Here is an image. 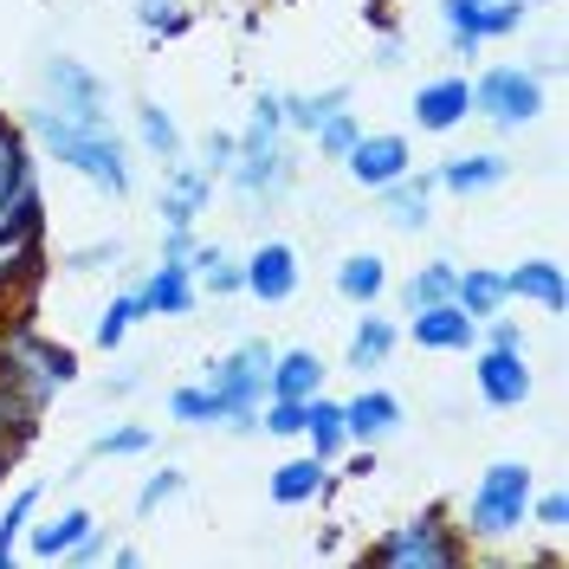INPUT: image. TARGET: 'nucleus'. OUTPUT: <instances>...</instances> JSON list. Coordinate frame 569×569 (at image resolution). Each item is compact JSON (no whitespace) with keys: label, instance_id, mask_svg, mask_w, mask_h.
<instances>
[{"label":"nucleus","instance_id":"4c0bfd02","mask_svg":"<svg viewBox=\"0 0 569 569\" xmlns=\"http://www.w3.org/2000/svg\"><path fill=\"white\" fill-rule=\"evenodd\" d=\"M181 492H188V479H181L176 466L149 472V479H142V492H137V518H156V511H162V505H176Z\"/></svg>","mask_w":569,"mask_h":569},{"label":"nucleus","instance_id":"a19ab883","mask_svg":"<svg viewBox=\"0 0 569 569\" xmlns=\"http://www.w3.org/2000/svg\"><path fill=\"white\" fill-rule=\"evenodd\" d=\"M33 421H39V415L27 408V401H13V395L0 389V453H7V460H13V447L33 433Z\"/></svg>","mask_w":569,"mask_h":569},{"label":"nucleus","instance_id":"79ce46f5","mask_svg":"<svg viewBox=\"0 0 569 569\" xmlns=\"http://www.w3.org/2000/svg\"><path fill=\"white\" fill-rule=\"evenodd\" d=\"M259 408H266V433H279V440H291V433H305V401H284V395H266V401H259Z\"/></svg>","mask_w":569,"mask_h":569},{"label":"nucleus","instance_id":"f03ea898","mask_svg":"<svg viewBox=\"0 0 569 569\" xmlns=\"http://www.w3.org/2000/svg\"><path fill=\"white\" fill-rule=\"evenodd\" d=\"M78 382V356L66 343H46L33 323H13V330H0V389L13 395V401H27V408H46L59 389Z\"/></svg>","mask_w":569,"mask_h":569},{"label":"nucleus","instance_id":"2f4dec72","mask_svg":"<svg viewBox=\"0 0 569 569\" xmlns=\"http://www.w3.org/2000/svg\"><path fill=\"white\" fill-rule=\"evenodd\" d=\"M137 137L149 156H162V162H181V130H176V117L156 104V98H142L137 104Z\"/></svg>","mask_w":569,"mask_h":569},{"label":"nucleus","instance_id":"7c9ffc66","mask_svg":"<svg viewBox=\"0 0 569 569\" xmlns=\"http://www.w3.org/2000/svg\"><path fill=\"white\" fill-rule=\"evenodd\" d=\"M39 498H46L39 486H20V492L7 498V511H0V569L20 563V537H27V525H33Z\"/></svg>","mask_w":569,"mask_h":569},{"label":"nucleus","instance_id":"5701e85b","mask_svg":"<svg viewBox=\"0 0 569 569\" xmlns=\"http://www.w3.org/2000/svg\"><path fill=\"white\" fill-rule=\"evenodd\" d=\"M91 525H98V518H91L84 505H66L52 525H27V557H33V563H66L71 543L91 531Z\"/></svg>","mask_w":569,"mask_h":569},{"label":"nucleus","instance_id":"6e6552de","mask_svg":"<svg viewBox=\"0 0 569 569\" xmlns=\"http://www.w3.org/2000/svg\"><path fill=\"white\" fill-rule=\"evenodd\" d=\"M233 188L247 194L252 208L266 201H279L284 188H291V149H284V137H240V156H233Z\"/></svg>","mask_w":569,"mask_h":569},{"label":"nucleus","instance_id":"b1692460","mask_svg":"<svg viewBox=\"0 0 569 569\" xmlns=\"http://www.w3.org/2000/svg\"><path fill=\"white\" fill-rule=\"evenodd\" d=\"M266 395H284V401H311V395H323L318 350H272V382H266Z\"/></svg>","mask_w":569,"mask_h":569},{"label":"nucleus","instance_id":"20e7f679","mask_svg":"<svg viewBox=\"0 0 569 569\" xmlns=\"http://www.w3.org/2000/svg\"><path fill=\"white\" fill-rule=\"evenodd\" d=\"M266 382H272V343H259V337H247L240 350H227L220 362H208V389H213V401H220V427L259 433Z\"/></svg>","mask_w":569,"mask_h":569},{"label":"nucleus","instance_id":"ea45409f","mask_svg":"<svg viewBox=\"0 0 569 569\" xmlns=\"http://www.w3.org/2000/svg\"><path fill=\"white\" fill-rule=\"evenodd\" d=\"M142 318V305H137V291H123V298H110V311L98 318V350H117L123 337H130V323Z\"/></svg>","mask_w":569,"mask_h":569},{"label":"nucleus","instance_id":"9b49d317","mask_svg":"<svg viewBox=\"0 0 569 569\" xmlns=\"http://www.w3.org/2000/svg\"><path fill=\"white\" fill-rule=\"evenodd\" d=\"M46 104L66 110V117H110L98 71H84L78 59H66V52H52V59H46Z\"/></svg>","mask_w":569,"mask_h":569},{"label":"nucleus","instance_id":"f3484780","mask_svg":"<svg viewBox=\"0 0 569 569\" xmlns=\"http://www.w3.org/2000/svg\"><path fill=\"white\" fill-rule=\"evenodd\" d=\"M395 427H401V401L389 389H362L343 401V433H350V447H376V440H389Z\"/></svg>","mask_w":569,"mask_h":569},{"label":"nucleus","instance_id":"dca6fc26","mask_svg":"<svg viewBox=\"0 0 569 569\" xmlns=\"http://www.w3.org/2000/svg\"><path fill=\"white\" fill-rule=\"evenodd\" d=\"M137 305H142V318H188V311L201 305V284H194L188 266H169V259H162V266L137 284Z\"/></svg>","mask_w":569,"mask_h":569},{"label":"nucleus","instance_id":"de8ad7c7","mask_svg":"<svg viewBox=\"0 0 569 569\" xmlns=\"http://www.w3.org/2000/svg\"><path fill=\"white\" fill-rule=\"evenodd\" d=\"M486 343H492V350H525V330H518V318H486Z\"/></svg>","mask_w":569,"mask_h":569},{"label":"nucleus","instance_id":"c9c22d12","mask_svg":"<svg viewBox=\"0 0 569 569\" xmlns=\"http://www.w3.org/2000/svg\"><path fill=\"white\" fill-rule=\"evenodd\" d=\"M137 27L149 39H176L188 33V7L181 0H137Z\"/></svg>","mask_w":569,"mask_h":569},{"label":"nucleus","instance_id":"aec40b11","mask_svg":"<svg viewBox=\"0 0 569 569\" xmlns=\"http://www.w3.org/2000/svg\"><path fill=\"white\" fill-rule=\"evenodd\" d=\"M408 318H415L408 330H415V343H421V350H472V330H479L453 298L421 305V311H408Z\"/></svg>","mask_w":569,"mask_h":569},{"label":"nucleus","instance_id":"39448f33","mask_svg":"<svg viewBox=\"0 0 569 569\" xmlns=\"http://www.w3.org/2000/svg\"><path fill=\"white\" fill-rule=\"evenodd\" d=\"M369 563H382V569H460L466 531H453L440 511H421V518L395 525L389 537H376L369 543Z\"/></svg>","mask_w":569,"mask_h":569},{"label":"nucleus","instance_id":"7ed1b4c3","mask_svg":"<svg viewBox=\"0 0 569 569\" xmlns=\"http://www.w3.org/2000/svg\"><path fill=\"white\" fill-rule=\"evenodd\" d=\"M531 492H537V479H531V466H518V460H498L479 472V486H472V498H466V537H486V543H498V537H511V531H525L531 525Z\"/></svg>","mask_w":569,"mask_h":569},{"label":"nucleus","instance_id":"9d476101","mask_svg":"<svg viewBox=\"0 0 569 569\" xmlns=\"http://www.w3.org/2000/svg\"><path fill=\"white\" fill-rule=\"evenodd\" d=\"M408 162H415V156H408V137H395V130H376V137L362 130V137L350 142V156H343L350 181L356 188H369V194L389 188L395 176H408Z\"/></svg>","mask_w":569,"mask_h":569},{"label":"nucleus","instance_id":"c85d7f7f","mask_svg":"<svg viewBox=\"0 0 569 569\" xmlns=\"http://www.w3.org/2000/svg\"><path fill=\"white\" fill-rule=\"evenodd\" d=\"M305 440H311L318 460H337V453L350 447V433H343V401L311 395V401H305Z\"/></svg>","mask_w":569,"mask_h":569},{"label":"nucleus","instance_id":"412c9836","mask_svg":"<svg viewBox=\"0 0 569 569\" xmlns=\"http://www.w3.org/2000/svg\"><path fill=\"white\" fill-rule=\"evenodd\" d=\"M505 176H511V162H505L498 149H472V156H453V162L433 169V181H440L447 194H466V201H472V194H492Z\"/></svg>","mask_w":569,"mask_h":569},{"label":"nucleus","instance_id":"423d86ee","mask_svg":"<svg viewBox=\"0 0 569 569\" xmlns=\"http://www.w3.org/2000/svg\"><path fill=\"white\" fill-rule=\"evenodd\" d=\"M531 7H550V0H440V20H447V46L460 59H479L486 39H505L531 20Z\"/></svg>","mask_w":569,"mask_h":569},{"label":"nucleus","instance_id":"a211bd4d","mask_svg":"<svg viewBox=\"0 0 569 569\" xmlns=\"http://www.w3.org/2000/svg\"><path fill=\"white\" fill-rule=\"evenodd\" d=\"M213 201V176L201 162H169V188H162V227H194V213Z\"/></svg>","mask_w":569,"mask_h":569},{"label":"nucleus","instance_id":"58836bf2","mask_svg":"<svg viewBox=\"0 0 569 569\" xmlns=\"http://www.w3.org/2000/svg\"><path fill=\"white\" fill-rule=\"evenodd\" d=\"M311 137H318V156H330V162H343V156H350V142L362 137V123H356V117H350V104H343L337 117H323V123L311 130Z\"/></svg>","mask_w":569,"mask_h":569},{"label":"nucleus","instance_id":"bb28decb","mask_svg":"<svg viewBox=\"0 0 569 569\" xmlns=\"http://www.w3.org/2000/svg\"><path fill=\"white\" fill-rule=\"evenodd\" d=\"M453 305H460L472 323H486L492 311H505V272H486V266L453 272Z\"/></svg>","mask_w":569,"mask_h":569},{"label":"nucleus","instance_id":"f257e3e1","mask_svg":"<svg viewBox=\"0 0 569 569\" xmlns=\"http://www.w3.org/2000/svg\"><path fill=\"white\" fill-rule=\"evenodd\" d=\"M27 123H33V137L46 142L52 162L78 169L91 188H104L110 201L130 194V162H123V142L110 130V117H66V110H52V104H33Z\"/></svg>","mask_w":569,"mask_h":569},{"label":"nucleus","instance_id":"ddd939ff","mask_svg":"<svg viewBox=\"0 0 569 569\" xmlns=\"http://www.w3.org/2000/svg\"><path fill=\"white\" fill-rule=\"evenodd\" d=\"M39 233H46V213H27V220L0 227V305L20 298L39 279Z\"/></svg>","mask_w":569,"mask_h":569},{"label":"nucleus","instance_id":"c03bdc74","mask_svg":"<svg viewBox=\"0 0 569 569\" xmlns=\"http://www.w3.org/2000/svg\"><path fill=\"white\" fill-rule=\"evenodd\" d=\"M117 259H123V247H117V240H98V247L66 252V272H104V266H117Z\"/></svg>","mask_w":569,"mask_h":569},{"label":"nucleus","instance_id":"c756f323","mask_svg":"<svg viewBox=\"0 0 569 569\" xmlns=\"http://www.w3.org/2000/svg\"><path fill=\"white\" fill-rule=\"evenodd\" d=\"M350 104V84H323V91H298V98H284V130H298V137H311L323 117H337V110Z\"/></svg>","mask_w":569,"mask_h":569},{"label":"nucleus","instance_id":"8fccbe9b","mask_svg":"<svg viewBox=\"0 0 569 569\" xmlns=\"http://www.w3.org/2000/svg\"><path fill=\"white\" fill-rule=\"evenodd\" d=\"M110 563H117V569H137V563H142L137 543H117V550H110Z\"/></svg>","mask_w":569,"mask_h":569},{"label":"nucleus","instance_id":"a18cd8bd","mask_svg":"<svg viewBox=\"0 0 569 569\" xmlns=\"http://www.w3.org/2000/svg\"><path fill=\"white\" fill-rule=\"evenodd\" d=\"M531 525H543V531H563V525H569V498L563 492H531Z\"/></svg>","mask_w":569,"mask_h":569},{"label":"nucleus","instance_id":"864d4df0","mask_svg":"<svg viewBox=\"0 0 569 569\" xmlns=\"http://www.w3.org/2000/svg\"><path fill=\"white\" fill-rule=\"evenodd\" d=\"M0 479H7V453H0Z\"/></svg>","mask_w":569,"mask_h":569},{"label":"nucleus","instance_id":"49530a36","mask_svg":"<svg viewBox=\"0 0 569 569\" xmlns=\"http://www.w3.org/2000/svg\"><path fill=\"white\" fill-rule=\"evenodd\" d=\"M201 156H208V162H201L208 176H227V169H233V156H240V137H227V130H213V137L201 142Z\"/></svg>","mask_w":569,"mask_h":569},{"label":"nucleus","instance_id":"4468645a","mask_svg":"<svg viewBox=\"0 0 569 569\" xmlns=\"http://www.w3.org/2000/svg\"><path fill=\"white\" fill-rule=\"evenodd\" d=\"M240 279H247V298L284 305L298 291V252L284 247V240H266V247H252V259H240Z\"/></svg>","mask_w":569,"mask_h":569},{"label":"nucleus","instance_id":"4be33fe9","mask_svg":"<svg viewBox=\"0 0 569 569\" xmlns=\"http://www.w3.org/2000/svg\"><path fill=\"white\" fill-rule=\"evenodd\" d=\"M505 298H525V305H543V311H563L569 305V284L557 259H525L505 272Z\"/></svg>","mask_w":569,"mask_h":569},{"label":"nucleus","instance_id":"0eeeda50","mask_svg":"<svg viewBox=\"0 0 569 569\" xmlns=\"http://www.w3.org/2000/svg\"><path fill=\"white\" fill-rule=\"evenodd\" d=\"M472 84V110L498 123V130H525L537 110H543V78L525 66H492L479 71V78H466Z\"/></svg>","mask_w":569,"mask_h":569},{"label":"nucleus","instance_id":"2eb2a0df","mask_svg":"<svg viewBox=\"0 0 569 569\" xmlns=\"http://www.w3.org/2000/svg\"><path fill=\"white\" fill-rule=\"evenodd\" d=\"M466 117H472V84L466 78H427L421 91H415V123H421L427 137L460 130Z\"/></svg>","mask_w":569,"mask_h":569},{"label":"nucleus","instance_id":"f704fd0d","mask_svg":"<svg viewBox=\"0 0 569 569\" xmlns=\"http://www.w3.org/2000/svg\"><path fill=\"white\" fill-rule=\"evenodd\" d=\"M169 421H181V427H220V401H213L208 382L169 395Z\"/></svg>","mask_w":569,"mask_h":569},{"label":"nucleus","instance_id":"e433bc0d","mask_svg":"<svg viewBox=\"0 0 569 569\" xmlns=\"http://www.w3.org/2000/svg\"><path fill=\"white\" fill-rule=\"evenodd\" d=\"M149 447H156L149 427H110V433L91 440V460H137V453H149Z\"/></svg>","mask_w":569,"mask_h":569},{"label":"nucleus","instance_id":"f8f14e48","mask_svg":"<svg viewBox=\"0 0 569 569\" xmlns=\"http://www.w3.org/2000/svg\"><path fill=\"white\" fill-rule=\"evenodd\" d=\"M472 382H479V395L492 401V408H525L531 401V356L525 350H479V362H472Z\"/></svg>","mask_w":569,"mask_h":569},{"label":"nucleus","instance_id":"6ab92c4d","mask_svg":"<svg viewBox=\"0 0 569 569\" xmlns=\"http://www.w3.org/2000/svg\"><path fill=\"white\" fill-rule=\"evenodd\" d=\"M433 176H395L389 188H376V201H382V220H389L395 233H421L427 227V208H433Z\"/></svg>","mask_w":569,"mask_h":569},{"label":"nucleus","instance_id":"393cba45","mask_svg":"<svg viewBox=\"0 0 569 569\" xmlns=\"http://www.w3.org/2000/svg\"><path fill=\"white\" fill-rule=\"evenodd\" d=\"M323 492H330V460H318V453L272 466V498L279 505H318Z\"/></svg>","mask_w":569,"mask_h":569},{"label":"nucleus","instance_id":"1a4fd4ad","mask_svg":"<svg viewBox=\"0 0 569 569\" xmlns=\"http://www.w3.org/2000/svg\"><path fill=\"white\" fill-rule=\"evenodd\" d=\"M39 213V181H33V156H27V137L0 117V227Z\"/></svg>","mask_w":569,"mask_h":569},{"label":"nucleus","instance_id":"cd10ccee","mask_svg":"<svg viewBox=\"0 0 569 569\" xmlns=\"http://www.w3.org/2000/svg\"><path fill=\"white\" fill-rule=\"evenodd\" d=\"M382 291H389V266H382L376 252H350V259L337 266V298H350V305L369 311Z\"/></svg>","mask_w":569,"mask_h":569},{"label":"nucleus","instance_id":"603ef678","mask_svg":"<svg viewBox=\"0 0 569 569\" xmlns=\"http://www.w3.org/2000/svg\"><path fill=\"white\" fill-rule=\"evenodd\" d=\"M362 13H369V27H389V0H369Z\"/></svg>","mask_w":569,"mask_h":569},{"label":"nucleus","instance_id":"09e8293b","mask_svg":"<svg viewBox=\"0 0 569 569\" xmlns=\"http://www.w3.org/2000/svg\"><path fill=\"white\" fill-rule=\"evenodd\" d=\"M376 66H382V71H395V66H401V39H395V33H382V39H376Z\"/></svg>","mask_w":569,"mask_h":569},{"label":"nucleus","instance_id":"3c124183","mask_svg":"<svg viewBox=\"0 0 569 569\" xmlns=\"http://www.w3.org/2000/svg\"><path fill=\"white\" fill-rule=\"evenodd\" d=\"M369 472H376V453L362 447V453H356V460H350V479H369Z\"/></svg>","mask_w":569,"mask_h":569},{"label":"nucleus","instance_id":"72a5a7b5","mask_svg":"<svg viewBox=\"0 0 569 569\" xmlns=\"http://www.w3.org/2000/svg\"><path fill=\"white\" fill-rule=\"evenodd\" d=\"M453 272H460V266H447V259L421 266L415 279L401 284V311H421V305H440V298H453Z\"/></svg>","mask_w":569,"mask_h":569},{"label":"nucleus","instance_id":"473e14b6","mask_svg":"<svg viewBox=\"0 0 569 569\" xmlns=\"http://www.w3.org/2000/svg\"><path fill=\"white\" fill-rule=\"evenodd\" d=\"M395 356V323L389 318H362L350 330V369H382Z\"/></svg>","mask_w":569,"mask_h":569},{"label":"nucleus","instance_id":"a878e982","mask_svg":"<svg viewBox=\"0 0 569 569\" xmlns=\"http://www.w3.org/2000/svg\"><path fill=\"white\" fill-rule=\"evenodd\" d=\"M188 272H194V284L208 291V298H240L247 291V279H240V259L227 247H201L194 240V252H188Z\"/></svg>","mask_w":569,"mask_h":569},{"label":"nucleus","instance_id":"37998d69","mask_svg":"<svg viewBox=\"0 0 569 569\" xmlns=\"http://www.w3.org/2000/svg\"><path fill=\"white\" fill-rule=\"evenodd\" d=\"M247 137H284V98H279V91H259V98H252Z\"/></svg>","mask_w":569,"mask_h":569}]
</instances>
